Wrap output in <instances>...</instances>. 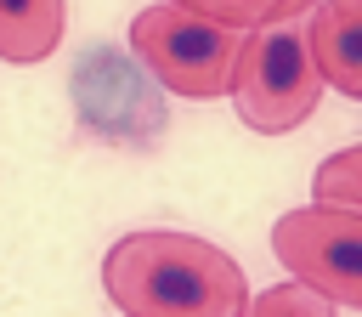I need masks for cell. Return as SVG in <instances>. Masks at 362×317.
Here are the masks:
<instances>
[{
  "label": "cell",
  "instance_id": "obj_1",
  "mask_svg": "<svg viewBox=\"0 0 362 317\" xmlns=\"http://www.w3.org/2000/svg\"><path fill=\"white\" fill-rule=\"evenodd\" d=\"M102 289L124 317H238L249 300L243 266L198 232H124L102 255Z\"/></svg>",
  "mask_w": 362,
  "mask_h": 317
},
{
  "label": "cell",
  "instance_id": "obj_2",
  "mask_svg": "<svg viewBox=\"0 0 362 317\" xmlns=\"http://www.w3.org/2000/svg\"><path fill=\"white\" fill-rule=\"evenodd\" d=\"M226 91H232L238 119L260 136H288L317 113L322 79L305 57V6L243 34V51H238Z\"/></svg>",
  "mask_w": 362,
  "mask_h": 317
},
{
  "label": "cell",
  "instance_id": "obj_3",
  "mask_svg": "<svg viewBox=\"0 0 362 317\" xmlns=\"http://www.w3.org/2000/svg\"><path fill=\"white\" fill-rule=\"evenodd\" d=\"M130 51L141 57V68L170 91V96H187V102H215L226 96L232 85V68H238V51H243V34L226 28V23H209L175 0H158V6H141L136 23H130Z\"/></svg>",
  "mask_w": 362,
  "mask_h": 317
},
{
  "label": "cell",
  "instance_id": "obj_4",
  "mask_svg": "<svg viewBox=\"0 0 362 317\" xmlns=\"http://www.w3.org/2000/svg\"><path fill=\"white\" fill-rule=\"evenodd\" d=\"M272 255L328 306H362V215L300 204L272 221Z\"/></svg>",
  "mask_w": 362,
  "mask_h": 317
},
{
  "label": "cell",
  "instance_id": "obj_5",
  "mask_svg": "<svg viewBox=\"0 0 362 317\" xmlns=\"http://www.w3.org/2000/svg\"><path fill=\"white\" fill-rule=\"evenodd\" d=\"M305 57L322 91L362 96V0H311L305 6Z\"/></svg>",
  "mask_w": 362,
  "mask_h": 317
},
{
  "label": "cell",
  "instance_id": "obj_6",
  "mask_svg": "<svg viewBox=\"0 0 362 317\" xmlns=\"http://www.w3.org/2000/svg\"><path fill=\"white\" fill-rule=\"evenodd\" d=\"M68 0H0V62L34 68L62 45Z\"/></svg>",
  "mask_w": 362,
  "mask_h": 317
},
{
  "label": "cell",
  "instance_id": "obj_7",
  "mask_svg": "<svg viewBox=\"0 0 362 317\" xmlns=\"http://www.w3.org/2000/svg\"><path fill=\"white\" fill-rule=\"evenodd\" d=\"M311 204L362 215V147H339V153H328V158L317 164V175H311Z\"/></svg>",
  "mask_w": 362,
  "mask_h": 317
},
{
  "label": "cell",
  "instance_id": "obj_8",
  "mask_svg": "<svg viewBox=\"0 0 362 317\" xmlns=\"http://www.w3.org/2000/svg\"><path fill=\"white\" fill-rule=\"evenodd\" d=\"M238 317H339V306H328L317 289H305V283L288 277V283H272V289L249 294Z\"/></svg>",
  "mask_w": 362,
  "mask_h": 317
},
{
  "label": "cell",
  "instance_id": "obj_9",
  "mask_svg": "<svg viewBox=\"0 0 362 317\" xmlns=\"http://www.w3.org/2000/svg\"><path fill=\"white\" fill-rule=\"evenodd\" d=\"M175 6H187V11H198V17H209V23H226V28L249 34V28H260V23L283 17V11H300V6H311V0H175Z\"/></svg>",
  "mask_w": 362,
  "mask_h": 317
}]
</instances>
